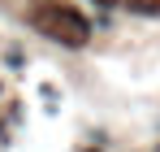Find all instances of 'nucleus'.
Wrapping results in <instances>:
<instances>
[{"instance_id": "2", "label": "nucleus", "mask_w": 160, "mask_h": 152, "mask_svg": "<svg viewBox=\"0 0 160 152\" xmlns=\"http://www.w3.org/2000/svg\"><path fill=\"white\" fill-rule=\"evenodd\" d=\"M95 4H117V0H95Z\"/></svg>"}, {"instance_id": "1", "label": "nucleus", "mask_w": 160, "mask_h": 152, "mask_svg": "<svg viewBox=\"0 0 160 152\" xmlns=\"http://www.w3.org/2000/svg\"><path fill=\"white\" fill-rule=\"evenodd\" d=\"M35 26H39L43 35L61 39V44H69V48L87 44V35H91L87 18H82L78 9H65V4H43V9H35Z\"/></svg>"}]
</instances>
